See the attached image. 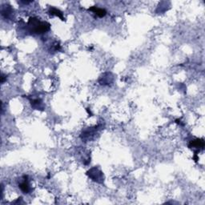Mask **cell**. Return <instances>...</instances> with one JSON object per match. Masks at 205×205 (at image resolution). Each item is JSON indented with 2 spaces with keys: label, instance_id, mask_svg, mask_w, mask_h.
I'll use <instances>...</instances> for the list:
<instances>
[{
  "label": "cell",
  "instance_id": "cell-4",
  "mask_svg": "<svg viewBox=\"0 0 205 205\" xmlns=\"http://www.w3.org/2000/svg\"><path fill=\"white\" fill-rule=\"evenodd\" d=\"M204 147V142L203 139H196L195 140H191L189 143V147H195L197 149H203Z\"/></svg>",
  "mask_w": 205,
  "mask_h": 205
},
{
  "label": "cell",
  "instance_id": "cell-2",
  "mask_svg": "<svg viewBox=\"0 0 205 205\" xmlns=\"http://www.w3.org/2000/svg\"><path fill=\"white\" fill-rule=\"evenodd\" d=\"M86 175H88L89 178L92 179L93 181L96 182L98 183H102L104 178H103V174L102 171L98 168V167H94L90 168V170L86 171Z\"/></svg>",
  "mask_w": 205,
  "mask_h": 205
},
{
  "label": "cell",
  "instance_id": "cell-9",
  "mask_svg": "<svg viewBox=\"0 0 205 205\" xmlns=\"http://www.w3.org/2000/svg\"><path fill=\"white\" fill-rule=\"evenodd\" d=\"M30 104H31V107H34V108L36 109V110L42 109V103L40 99H38V98L33 99V100L30 101Z\"/></svg>",
  "mask_w": 205,
  "mask_h": 205
},
{
  "label": "cell",
  "instance_id": "cell-3",
  "mask_svg": "<svg viewBox=\"0 0 205 205\" xmlns=\"http://www.w3.org/2000/svg\"><path fill=\"white\" fill-rule=\"evenodd\" d=\"M18 187L21 189V191H23V193H29L30 186H29V180L27 175H23L22 181L18 184Z\"/></svg>",
  "mask_w": 205,
  "mask_h": 205
},
{
  "label": "cell",
  "instance_id": "cell-8",
  "mask_svg": "<svg viewBox=\"0 0 205 205\" xmlns=\"http://www.w3.org/2000/svg\"><path fill=\"white\" fill-rule=\"evenodd\" d=\"M11 13H12V9L10 7V6L6 5V7H2V15L4 18H8L11 15Z\"/></svg>",
  "mask_w": 205,
  "mask_h": 205
},
{
  "label": "cell",
  "instance_id": "cell-6",
  "mask_svg": "<svg viewBox=\"0 0 205 205\" xmlns=\"http://www.w3.org/2000/svg\"><path fill=\"white\" fill-rule=\"evenodd\" d=\"M49 14H51V15H55V16H58V18H61L62 21L65 20L64 17L62 15V11L58 10V9L55 8V7H53V6H50V9H49Z\"/></svg>",
  "mask_w": 205,
  "mask_h": 205
},
{
  "label": "cell",
  "instance_id": "cell-7",
  "mask_svg": "<svg viewBox=\"0 0 205 205\" xmlns=\"http://www.w3.org/2000/svg\"><path fill=\"white\" fill-rule=\"evenodd\" d=\"M110 78H113V77L111 76V74H110V73H107V78H106L105 74H102L101 78H99V82H100L101 85H108L111 82H112V81H110Z\"/></svg>",
  "mask_w": 205,
  "mask_h": 205
},
{
  "label": "cell",
  "instance_id": "cell-10",
  "mask_svg": "<svg viewBox=\"0 0 205 205\" xmlns=\"http://www.w3.org/2000/svg\"><path fill=\"white\" fill-rule=\"evenodd\" d=\"M4 81H5V76L3 75V74H2V83L4 82Z\"/></svg>",
  "mask_w": 205,
  "mask_h": 205
},
{
  "label": "cell",
  "instance_id": "cell-5",
  "mask_svg": "<svg viewBox=\"0 0 205 205\" xmlns=\"http://www.w3.org/2000/svg\"><path fill=\"white\" fill-rule=\"evenodd\" d=\"M88 10H90V11H92V12H94V14H96L98 17H99V18H102V17H104L105 15L107 14V11H106L104 9L98 8V7H97L96 6H91V7H90V8L88 9Z\"/></svg>",
  "mask_w": 205,
  "mask_h": 205
},
{
  "label": "cell",
  "instance_id": "cell-1",
  "mask_svg": "<svg viewBox=\"0 0 205 205\" xmlns=\"http://www.w3.org/2000/svg\"><path fill=\"white\" fill-rule=\"evenodd\" d=\"M28 26L30 30L34 34H42L50 30V23L40 21L36 17H30L28 20Z\"/></svg>",
  "mask_w": 205,
  "mask_h": 205
}]
</instances>
